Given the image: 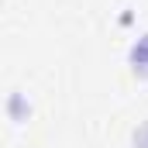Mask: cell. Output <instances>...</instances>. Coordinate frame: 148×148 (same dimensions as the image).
<instances>
[{
    "label": "cell",
    "mask_w": 148,
    "mask_h": 148,
    "mask_svg": "<svg viewBox=\"0 0 148 148\" xmlns=\"http://www.w3.org/2000/svg\"><path fill=\"white\" fill-rule=\"evenodd\" d=\"M7 114H10V121H28L31 103H24L21 93H10V100H7Z\"/></svg>",
    "instance_id": "obj_2"
},
{
    "label": "cell",
    "mask_w": 148,
    "mask_h": 148,
    "mask_svg": "<svg viewBox=\"0 0 148 148\" xmlns=\"http://www.w3.org/2000/svg\"><path fill=\"white\" fill-rule=\"evenodd\" d=\"M127 59H131V66H134V69L148 73V35H141L134 45H131V55H127Z\"/></svg>",
    "instance_id": "obj_1"
},
{
    "label": "cell",
    "mask_w": 148,
    "mask_h": 148,
    "mask_svg": "<svg viewBox=\"0 0 148 148\" xmlns=\"http://www.w3.org/2000/svg\"><path fill=\"white\" fill-rule=\"evenodd\" d=\"M134 145H138V148H148V121L134 131Z\"/></svg>",
    "instance_id": "obj_3"
}]
</instances>
